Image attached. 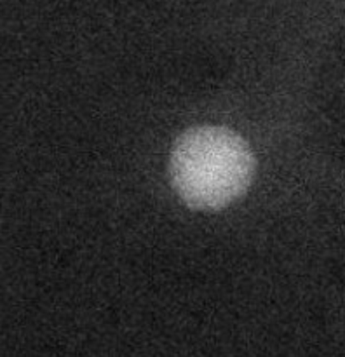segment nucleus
<instances>
[{"label": "nucleus", "instance_id": "nucleus-1", "mask_svg": "<svg viewBox=\"0 0 345 357\" xmlns=\"http://www.w3.org/2000/svg\"><path fill=\"white\" fill-rule=\"evenodd\" d=\"M256 169L246 139L223 126H195L178 136L169 155L173 190L190 209L220 211L239 201Z\"/></svg>", "mask_w": 345, "mask_h": 357}]
</instances>
